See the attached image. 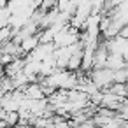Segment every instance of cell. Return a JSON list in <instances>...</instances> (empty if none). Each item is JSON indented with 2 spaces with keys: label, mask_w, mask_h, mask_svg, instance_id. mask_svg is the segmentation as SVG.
Instances as JSON below:
<instances>
[]
</instances>
